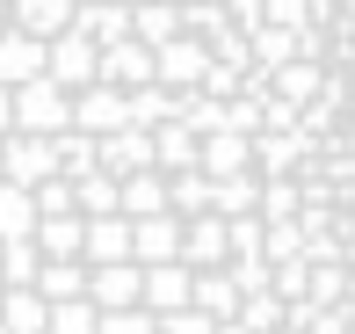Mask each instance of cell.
<instances>
[{"mask_svg":"<svg viewBox=\"0 0 355 334\" xmlns=\"http://www.w3.org/2000/svg\"><path fill=\"white\" fill-rule=\"evenodd\" d=\"M80 262H131V218L102 211V218H80Z\"/></svg>","mask_w":355,"mask_h":334,"instance_id":"7","label":"cell"},{"mask_svg":"<svg viewBox=\"0 0 355 334\" xmlns=\"http://www.w3.org/2000/svg\"><path fill=\"white\" fill-rule=\"evenodd\" d=\"M8 22L29 29V37H58L73 22V0H8Z\"/></svg>","mask_w":355,"mask_h":334,"instance_id":"19","label":"cell"},{"mask_svg":"<svg viewBox=\"0 0 355 334\" xmlns=\"http://www.w3.org/2000/svg\"><path fill=\"white\" fill-rule=\"evenodd\" d=\"M123 117H131V124H145V131H153V124H167V117H174V87H159V81L123 87Z\"/></svg>","mask_w":355,"mask_h":334,"instance_id":"26","label":"cell"},{"mask_svg":"<svg viewBox=\"0 0 355 334\" xmlns=\"http://www.w3.org/2000/svg\"><path fill=\"white\" fill-rule=\"evenodd\" d=\"M174 124H189V131H225V102H211L203 87H174Z\"/></svg>","mask_w":355,"mask_h":334,"instance_id":"27","label":"cell"},{"mask_svg":"<svg viewBox=\"0 0 355 334\" xmlns=\"http://www.w3.org/2000/svg\"><path fill=\"white\" fill-rule=\"evenodd\" d=\"M174 8H182V37H196L203 51H211V44L225 37V29H232V15H225V0H174Z\"/></svg>","mask_w":355,"mask_h":334,"instance_id":"23","label":"cell"},{"mask_svg":"<svg viewBox=\"0 0 355 334\" xmlns=\"http://www.w3.org/2000/svg\"><path fill=\"white\" fill-rule=\"evenodd\" d=\"M44 334H94L87 291H80V298H51V306H44Z\"/></svg>","mask_w":355,"mask_h":334,"instance_id":"28","label":"cell"},{"mask_svg":"<svg viewBox=\"0 0 355 334\" xmlns=\"http://www.w3.org/2000/svg\"><path fill=\"white\" fill-rule=\"evenodd\" d=\"M29 291H37L44 306H51V298H80L87 291V262H80V254L73 262H37V283H29Z\"/></svg>","mask_w":355,"mask_h":334,"instance_id":"25","label":"cell"},{"mask_svg":"<svg viewBox=\"0 0 355 334\" xmlns=\"http://www.w3.org/2000/svg\"><path fill=\"white\" fill-rule=\"evenodd\" d=\"M196 167L218 182V174L254 167V153H247V138H239V131H203V138H196Z\"/></svg>","mask_w":355,"mask_h":334,"instance_id":"17","label":"cell"},{"mask_svg":"<svg viewBox=\"0 0 355 334\" xmlns=\"http://www.w3.org/2000/svg\"><path fill=\"white\" fill-rule=\"evenodd\" d=\"M66 29H80L87 44H116V37H131V8L123 0H80Z\"/></svg>","mask_w":355,"mask_h":334,"instance_id":"13","label":"cell"},{"mask_svg":"<svg viewBox=\"0 0 355 334\" xmlns=\"http://www.w3.org/2000/svg\"><path fill=\"white\" fill-rule=\"evenodd\" d=\"M131 262H182V218L174 211L131 218Z\"/></svg>","mask_w":355,"mask_h":334,"instance_id":"9","label":"cell"},{"mask_svg":"<svg viewBox=\"0 0 355 334\" xmlns=\"http://www.w3.org/2000/svg\"><path fill=\"white\" fill-rule=\"evenodd\" d=\"M0 334H8V327H0Z\"/></svg>","mask_w":355,"mask_h":334,"instance_id":"40","label":"cell"},{"mask_svg":"<svg viewBox=\"0 0 355 334\" xmlns=\"http://www.w3.org/2000/svg\"><path fill=\"white\" fill-rule=\"evenodd\" d=\"M167 211H174V218L211 211V174H203V167H174V174H167Z\"/></svg>","mask_w":355,"mask_h":334,"instance_id":"22","label":"cell"},{"mask_svg":"<svg viewBox=\"0 0 355 334\" xmlns=\"http://www.w3.org/2000/svg\"><path fill=\"white\" fill-rule=\"evenodd\" d=\"M73 8H80V0H73Z\"/></svg>","mask_w":355,"mask_h":334,"instance_id":"39","label":"cell"},{"mask_svg":"<svg viewBox=\"0 0 355 334\" xmlns=\"http://www.w3.org/2000/svg\"><path fill=\"white\" fill-rule=\"evenodd\" d=\"M94 167H102V174L153 167V131H145V124H116V131H102V138H94Z\"/></svg>","mask_w":355,"mask_h":334,"instance_id":"5","label":"cell"},{"mask_svg":"<svg viewBox=\"0 0 355 334\" xmlns=\"http://www.w3.org/2000/svg\"><path fill=\"white\" fill-rule=\"evenodd\" d=\"M203 66H211V51H203L196 37H167V44H153V81H159V87H196Z\"/></svg>","mask_w":355,"mask_h":334,"instance_id":"8","label":"cell"},{"mask_svg":"<svg viewBox=\"0 0 355 334\" xmlns=\"http://www.w3.org/2000/svg\"><path fill=\"white\" fill-rule=\"evenodd\" d=\"M44 73V37H29V29L0 22V87H22Z\"/></svg>","mask_w":355,"mask_h":334,"instance_id":"10","label":"cell"},{"mask_svg":"<svg viewBox=\"0 0 355 334\" xmlns=\"http://www.w3.org/2000/svg\"><path fill=\"white\" fill-rule=\"evenodd\" d=\"M239 81H247V66H232V58H211V66H203V94H211V102H232L239 94Z\"/></svg>","mask_w":355,"mask_h":334,"instance_id":"33","label":"cell"},{"mask_svg":"<svg viewBox=\"0 0 355 334\" xmlns=\"http://www.w3.org/2000/svg\"><path fill=\"white\" fill-rule=\"evenodd\" d=\"M182 262H189V269H218V262H225V218H218V211L182 218Z\"/></svg>","mask_w":355,"mask_h":334,"instance_id":"12","label":"cell"},{"mask_svg":"<svg viewBox=\"0 0 355 334\" xmlns=\"http://www.w3.org/2000/svg\"><path fill=\"white\" fill-rule=\"evenodd\" d=\"M0 22H8V0H0Z\"/></svg>","mask_w":355,"mask_h":334,"instance_id":"37","label":"cell"},{"mask_svg":"<svg viewBox=\"0 0 355 334\" xmlns=\"http://www.w3.org/2000/svg\"><path fill=\"white\" fill-rule=\"evenodd\" d=\"M116 124H131V117H123V87H109V81L73 87V131L102 138V131H116Z\"/></svg>","mask_w":355,"mask_h":334,"instance_id":"6","label":"cell"},{"mask_svg":"<svg viewBox=\"0 0 355 334\" xmlns=\"http://www.w3.org/2000/svg\"><path fill=\"white\" fill-rule=\"evenodd\" d=\"M153 320H159V334H211V327H218L211 312H196V306H174V312H153Z\"/></svg>","mask_w":355,"mask_h":334,"instance_id":"35","label":"cell"},{"mask_svg":"<svg viewBox=\"0 0 355 334\" xmlns=\"http://www.w3.org/2000/svg\"><path fill=\"white\" fill-rule=\"evenodd\" d=\"M44 174H58V160H51V138H37V131H8V138H0V182L37 189Z\"/></svg>","mask_w":355,"mask_h":334,"instance_id":"2","label":"cell"},{"mask_svg":"<svg viewBox=\"0 0 355 334\" xmlns=\"http://www.w3.org/2000/svg\"><path fill=\"white\" fill-rule=\"evenodd\" d=\"M123 8H138V0H123Z\"/></svg>","mask_w":355,"mask_h":334,"instance_id":"38","label":"cell"},{"mask_svg":"<svg viewBox=\"0 0 355 334\" xmlns=\"http://www.w3.org/2000/svg\"><path fill=\"white\" fill-rule=\"evenodd\" d=\"M232 254H261V218H225V262H232Z\"/></svg>","mask_w":355,"mask_h":334,"instance_id":"34","label":"cell"},{"mask_svg":"<svg viewBox=\"0 0 355 334\" xmlns=\"http://www.w3.org/2000/svg\"><path fill=\"white\" fill-rule=\"evenodd\" d=\"M211 211L218 218H261V174H254V167H239V174H218V182H211Z\"/></svg>","mask_w":355,"mask_h":334,"instance_id":"15","label":"cell"},{"mask_svg":"<svg viewBox=\"0 0 355 334\" xmlns=\"http://www.w3.org/2000/svg\"><path fill=\"white\" fill-rule=\"evenodd\" d=\"M37 240H0V283H37Z\"/></svg>","mask_w":355,"mask_h":334,"instance_id":"31","label":"cell"},{"mask_svg":"<svg viewBox=\"0 0 355 334\" xmlns=\"http://www.w3.org/2000/svg\"><path fill=\"white\" fill-rule=\"evenodd\" d=\"M8 131H15V94L0 87V138H8Z\"/></svg>","mask_w":355,"mask_h":334,"instance_id":"36","label":"cell"},{"mask_svg":"<svg viewBox=\"0 0 355 334\" xmlns=\"http://www.w3.org/2000/svg\"><path fill=\"white\" fill-rule=\"evenodd\" d=\"M29 226H37V203H29V189L0 182V240H29Z\"/></svg>","mask_w":355,"mask_h":334,"instance_id":"29","label":"cell"},{"mask_svg":"<svg viewBox=\"0 0 355 334\" xmlns=\"http://www.w3.org/2000/svg\"><path fill=\"white\" fill-rule=\"evenodd\" d=\"M94 334H159V320L145 306H109V312H94Z\"/></svg>","mask_w":355,"mask_h":334,"instance_id":"32","label":"cell"},{"mask_svg":"<svg viewBox=\"0 0 355 334\" xmlns=\"http://www.w3.org/2000/svg\"><path fill=\"white\" fill-rule=\"evenodd\" d=\"M73 203H80V218H102V211H116V174L87 167V174L73 182Z\"/></svg>","mask_w":355,"mask_h":334,"instance_id":"30","label":"cell"},{"mask_svg":"<svg viewBox=\"0 0 355 334\" xmlns=\"http://www.w3.org/2000/svg\"><path fill=\"white\" fill-rule=\"evenodd\" d=\"M153 167L159 174H174V167H196V131L189 124H153Z\"/></svg>","mask_w":355,"mask_h":334,"instance_id":"20","label":"cell"},{"mask_svg":"<svg viewBox=\"0 0 355 334\" xmlns=\"http://www.w3.org/2000/svg\"><path fill=\"white\" fill-rule=\"evenodd\" d=\"M15 94V131H37V138H51V131H66L73 124V94L51 81V73H37V81H22V87H8Z\"/></svg>","mask_w":355,"mask_h":334,"instance_id":"1","label":"cell"},{"mask_svg":"<svg viewBox=\"0 0 355 334\" xmlns=\"http://www.w3.org/2000/svg\"><path fill=\"white\" fill-rule=\"evenodd\" d=\"M44 73H51L58 87H87L94 81V44L80 37V29H58V37H44Z\"/></svg>","mask_w":355,"mask_h":334,"instance_id":"3","label":"cell"},{"mask_svg":"<svg viewBox=\"0 0 355 334\" xmlns=\"http://www.w3.org/2000/svg\"><path fill=\"white\" fill-rule=\"evenodd\" d=\"M189 306H196V312H211V320H232V312H239V283L225 276V262L189 276Z\"/></svg>","mask_w":355,"mask_h":334,"instance_id":"16","label":"cell"},{"mask_svg":"<svg viewBox=\"0 0 355 334\" xmlns=\"http://www.w3.org/2000/svg\"><path fill=\"white\" fill-rule=\"evenodd\" d=\"M131 37H138V44L182 37V8H174V0H138V8H131Z\"/></svg>","mask_w":355,"mask_h":334,"instance_id":"24","label":"cell"},{"mask_svg":"<svg viewBox=\"0 0 355 334\" xmlns=\"http://www.w3.org/2000/svg\"><path fill=\"white\" fill-rule=\"evenodd\" d=\"M87 306H94V312L138 306V262H94V269H87Z\"/></svg>","mask_w":355,"mask_h":334,"instance_id":"11","label":"cell"},{"mask_svg":"<svg viewBox=\"0 0 355 334\" xmlns=\"http://www.w3.org/2000/svg\"><path fill=\"white\" fill-rule=\"evenodd\" d=\"M116 211H123V218L167 211V174H159V167H131V174H116Z\"/></svg>","mask_w":355,"mask_h":334,"instance_id":"14","label":"cell"},{"mask_svg":"<svg viewBox=\"0 0 355 334\" xmlns=\"http://www.w3.org/2000/svg\"><path fill=\"white\" fill-rule=\"evenodd\" d=\"M0 327L8 334H44V298L29 283H0Z\"/></svg>","mask_w":355,"mask_h":334,"instance_id":"21","label":"cell"},{"mask_svg":"<svg viewBox=\"0 0 355 334\" xmlns=\"http://www.w3.org/2000/svg\"><path fill=\"white\" fill-rule=\"evenodd\" d=\"M29 240H37L44 262H73V254H80V211H51V218H37V226H29Z\"/></svg>","mask_w":355,"mask_h":334,"instance_id":"18","label":"cell"},{"mask_svg":"<svg viewBox=\"0 0 355 334\" xmlns=\"http://www.w3.org/2000/svg\"><path fill=\"white\" fill-rule=\"evenodd\" d=\"M94 81H109V87H138V81H153V44H138V37L94 44Z\"/></svg>","mask_w":355,"mask_h":334,"instance_id":"4","label":"cell"}]
</instances>
